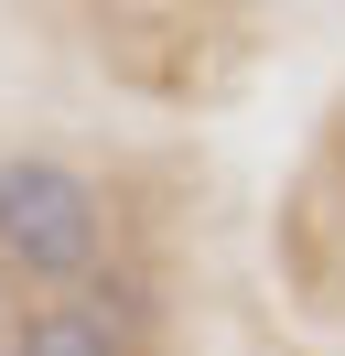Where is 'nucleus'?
<instances>
[{
	"instance_id": "1",
	"label": "nucleus",
	"mask_w": 345,
	"mask_h": 356,
	"mask_svg": "<svg viewBox=\"0 0 345 356\" xmlns=\"http://www.w3.org/2000/svg\"><path fill=\"white\" fill-rule=\"evenodd\" d=\"M97 184L76 162H43V152H11L0 162V259L22 281H97Z\"/></svg>"
},
{
	"instance_id": "2",
	"label": "nucleus",
	"mask_w": 345,
	"mask_h": 356,
	"mask_svg": "<svg viewBox=\"0 0 345 356\" xmlns=\"http://www.w3.org/2000/svg\"><path fill=\"white\" fill-rule=\"evenodd\" d=\"M11 356H129V334L76 313V302H54V313H22L11 324Z\"/></svg>"
}]
</instances>
